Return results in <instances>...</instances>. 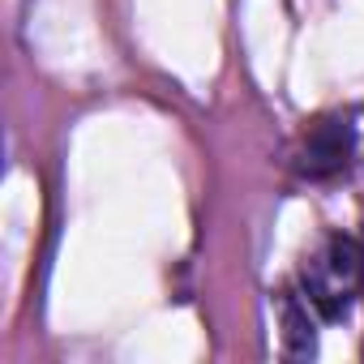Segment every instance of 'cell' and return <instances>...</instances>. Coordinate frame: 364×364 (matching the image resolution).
Returning <instances> with one entry per match:
<instances>
[{"mask_svg":"<svg viewBox=\"0 0 364 364\" xmlns=\"http://www.w3.org/2000/svg\"><path fill=\"white\" fill-rule=\"evenodd\" d=\"M364 283V253L351 236H326L300 266V287L321 321H343Z\"/></svg>","mask_w":364,"mask_h":364,"instance_id":"cell-1","label":"cell"},{"mask_svg":"<svg viewBox=\"0 0 364 364\" xmlns=\"http://www.w3.org/2000/svg\"><path fill=\"white\" fill-rule=\"evenodd\" d=\"M283 321H287V355L296 360H309L317 351V334H313V317H309V300H291L283 304Z\"/></svg>","mask_w":364,"mask_h":364,"instance_id":"cell-3","label":"cell"},{"mask_svg":"<svg viewBox=\"0 0 364 364\" xmlns=\"http://www.w3.org/2000/svg\"><path fill=\"white\" fill-rule=\"evenodd\" d=\"M351 146H355V133L347 120H321L300 146V171L313 180L334 176L351 163Z\"/></svg>","mask_w":364,"mask_h":364,"instance_id":"cell-2","label":"cell"}]
</instances>
